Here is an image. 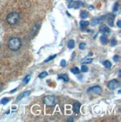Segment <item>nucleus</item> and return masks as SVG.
Instances as JSON below:
<instances>
[{
    "label": "nucleus",
    "instance_id": "7c9ffc66",
    "mask_svg": "<svg viewBox=\"0 0 121 122\" xmlns=\"http://www.w3.org/2000/svg\"><path fill=\"white\" fill-rule=\"evenodd\" d=\"M67 121H73V118H68L67 120Z\"/></svg>",
    "mask_w": 121,
    "mask_h": 122
},
{
    "label": "nucleus",
    "instance_id": "6e6552de",
    "mask_svg": "<svg viewBox=\"0 0 121 122\" xmlns=\"http://www.w3.org/2000/svg\"><path fill=\"white\" fill-rule=\"evenodd\" d=\"M80 107H81V103L79 102H76L74 103V105H73V112L76 114H78L80 112Z\"/></svg>",
    "mask_w": 121,
    "mask_h": 122
},
{
    "label": "nucleus",
    "instance_id": "a211bd4d",
    "mask_svg": "<svg viewBox=\"0 0 121 122\" xmlns=\"http://www.w3.org/2000/svg\"><path fill=\"white\" fill-rule=\"evenodd\" d=\"M70 71L73 73V74H78L80 73V71H79V69H78V67H73V68H71V70H70Z\"/></svg>",
    "mask_w": 121,
    "mask_h": 122
},
{
    "label": "nucleus",
    "instance_id": "2f4dec72",
    "mask_svg": "<svg viewBox=\"0 0 121 122\" xmlns=\"http://www.w3.org/2000/svg\"><path fill=\"white\" fill-rule=\"evenodd\" d=\"M2 85L1 82H0V92L2 91Z\"/></svg>",
    "mask_w": 121,
    "mask_h": 122
},
{
    "label": "nucleus",
    "instance_id": "5701e85b",
    "mask_svg": "<svg viewBox=\"0 0 121 122\" xmlns=\"http://www.w3.org/2000/svg\"><path fill=\"white\" fill-rule=\"evenodd\" d=\"M9 101V98H7V97H5V98H3L2 100H1V104H3V105H5L6 103H8Z\"/></svg>",
    "mask_w": 121,
    "mask_h": 122
},
{
    "label": "nucleus",
    "instance_id": "1a4fd4ad",
    "mask_svg": "<svg viewBox=\"0 0 121 122\" xmlns=\"http://www.w3.org/2000/svg\"><path fill=\"white\" fill-rule=\"evenodd\" d=\"M114 15L113 14H108L107 17V22L110 26H113L114 25Z\"/></svg>",
    "mask_w": 121,
    "mask_h": 122
},
{
    "label": "nucleus",
    "instance_id": "b1692460",
    "mask_svg": "<svg viewBox=\"0 0 121 122\" xmlns=\"http://www.w3.org/2000/svg\"><path fill=\"white\" fill-rule=\"evenodd\" d=\"M81 71H82V72H84V73L87 72V71H88V67H87V66H86V65H82V67H81Z\"/></svg>",
    "mask_w": 121,
    "mask_h": 122
},
{
    "label": "nucleus",
    "instance_id": "4468645a",
    "mask_svg": "<svg viewBox=\"0 0 121 122\" xmlns=\"http://www.w3.org/2000/svg\"><path fill=\"white\" fill-rule=\"evenodd\" d=\"M89 22H87V21H85V20H82L81 22H80V26H81V28L82 29H85V27H87V25H89Z\"/></svg>",
    "mask_w": 121,
    "mask_h": 122
},
{
    "label": "nucleus",
    "instance_id": "c85d7f7f",
    "mask_svg": "<svg viewBox=\"0 0 121 122\" xmlns=\"http://www.w3.org/2000/svg\"><path fill=\"white\" fill-rule=\"evenodd\" d=\"M119 59H120V57H119L118 56H114V58H113V59H114V61L115 62L118 61H119Z\"/></svg>",
    "mask_w": 121,
    "mask_h": 122
},
{
    "label": "nucleus",
    "instance_id": "ddd939ff",
    "mask_svg": "<svg viewBox=\"0 0 121 122\" xmlns=\"http://www.w3.org/2000/svg\"><path fill=\"white\" fill-rule=\"evenodd\" d=\"M89 16V14L87 11H86V10H82L81 13H80V17L82 19H85V18H87Z\"/></svg>",
    "mask_w": 121,
    "mask_h": 122
},
{
    "label": "nucleus",
    "instance_id": "f3484780",
    "mask_svg": "<svg viewBox=\"0 0 121 122\" xmlns=\"http://www.w3.org/2000/svg\"><path fill=\"white\" fill-rule=\"evenodd\" d=\"M92 61H93V59L91 58H85V59H84L82 61V64H89V63H91Z\"/></svg>",
    "mask_w": 121,
    "mask_h": 122
},
{
    "label": "nucleus",
    "instance_id": "72a5a7b5",
    "mask_svg": "<svg viewBox=\"0 0 121 122\" xmlns=\"http://www.w3.org/2000/svg\"><path fill=\"white\" fill-rule=\"evenodd\" d=\"M119 78H120V71H119V75H118Z\"/></svg>",
    "mask_w": 121,
    "mask_h": 122
},
{
    "label": "nucleus",
    "instance_id": "4be33fe9",
    "mask_svg": "<svg viewBox=\"0 0 121 122\" xmlns=\"http://www.w3.org/2000/svg\"><path fill=\"white\" fill-rule=\"evenodd\" d=\"M118 8H119V3L116 2L114 5V8H113V11L114 12H117L118 10Z\"/></svg>",
    "mask_w": 121,
    "mask_h": 122
},
{
    "label": "nucleus",
    "instance_id": "cd10ccee",
    "mask_svg": "<svg viewBox=\"0 0 121 122\" xmlns=\"http://www.w3.org/2000/svg\"><path fill=\"white\" fill-rule=\"evenodd\" d=\"M61 66H62V67H65L66 66V61L64 59L61 60Z\"/></svg>",
    "mask_w": 121,
    "mask_h": 122
},
{
    "label": "nucleus",
    "instance_id": "a878e982",
    "mask_svg": "<svg viewBox=\"0 0 121 122\" xmlns=\"http://www.w3.org/2000/svg\"><path fill=\"white\" fill-rule=\"evenodd\" d=\"M78 47H79V49L80 50H85V47H86V44L85 43H81L79 44V46H78Z\"/></svg>",
    "mask_w": 121,
    "mask_h": 122
},
{
    "label": "nucleus",
    "instance_id": "6ab92c4d",
    "mask_svg": "<svg viewBox=\"0 0 121 122\" xmlns=\"http://www.w3.org/2000/svg\"><path fill=\"white\" fill-rule=\"evenodd\" d=\"M103 65H104V66H105V67H106V68L109 69V68H111V63L109 61H104V62H103Z\"/></svg>",
    "mask_w": 121,
    "mask_h": 122
},
{
    "label": "nucleus",
    "instance_id": "f03ea898",
    "mask_svg": "<svg viewBox=\"0 0 121 122\" xmlns=\"http://www.w3.org/2000/svg\"><path fill=\"white\" fill-rule=\"evenodd\" d=\"M19 19H20V16L19 13L16 11L10 12V14H8L6 17L7 23L10 25H15L16 23H17Z\"/></svg>",
    "mask_w": 121,
    "mask_h": 122
},
{
    "label": "nucleus",
    "instance_id": "bb28decb",
    "mask_svg": "<svg viewBox=\"0 0 121 122\" xmlns=\"http://www.w3.org/2000/svg\"><path fill=\"white\" fill-rule=\"evenodd\" d=\"M117 42L116 40H115V39H112L111 41V46H115V45L117 44Z\"/></svg>",
    "mask_w": 121,
    "mask_h": 122
},
{
    "label": "nucleus",
    "instance_id": "c756f323",
    "mask_svg": "<svg viewBox=\"0 0 121 122\" xmlns=\"http://www.w3.org/2000/svg\"><path fill=\"white\" fill-rule=\"evenodd\" d=\"M120 23H121V21L120 20H118V22L117 23V26H118V28H121V25H120Z\"/></svg>",
    "mask_w": 121,
    "mask_h": 122
},
{
    "label": "nucleus",
    "instance_id": "f8f14e48",
    "mask_svg": "<svg viewBox=\"0 0 121 122\" xmlns=\"http://www.w3.org/2000/svg\"><path fill=\"white\" fill-rule=\"evenodd\" d=\"M58 79H63L64 82H68L69 81V77H68V75L67 73L64 74H62V75H60L58 77Z\"/></svg>",
    "mask_w": 121,
    "mask_h": 122
},
{
    "label": "nucleus",
    "instance_id": "aec40b11",
    "mask_svg": "<svg viewBox=\"0 0 121 122\" xmlns=\"http://www.w3.org/2000/svg\"><path fill=\"white\" fill-rule=\"evenodd\" d=\"M47 75H48V73H47L46 71H44V72H42L39 74V77L40 79H44L46 76H47Z\"/></svg>",
    "mask_w": 121,
    "mask_h": 122
},
{
    "label": "nucleus",
    "instance_id": "412c9836",
    "mask_svg": "<svg viewBox=\"0 0 121 122\" xmlns=\"http://www.w3.org/2000/svg\"><path fill=\"white\" fill-rule=\"evenodd\" d=\"M30 79H31V75H28V76H26L24 79H23V84H27L29 81H30Z\"/></svg>",
    "mask_w": 121,
    "mask_h": 122
},
{
    "label": "nucleus",
    "instance_id": "2eb2a0df",
    "mask_svg": "<svg viewBox=\"0 0 121 122\" xmlns=\"http://www.w3.org/2000/svg\"><path fill=\"white\" fill-rule=\"evenodd\" d=\"M67 46H68V48L69 49H73V47L75 46V41L73 40H70L67 44Z\"/></svg>",
    "mask_w": 121,
    "mask_h": 122
},
{
    "label": "nucleus",
    "instance_id": "20e7f679",
    "mask_svg": "<svg viewBox=\"0 0 121 122\" xmlns=\"http://www.w3.org/2000/svg\"><path fill=\"white\" fill-rule=\"evenodd\" d=\"M120 86V82L117 79H112L108 83V88L111 90H114Z\"/></svg>",
    "mask_w": 121,
    "mask_h": 122
},
{
    "label": "nucleus",
    "instance_id": "39448f33",
    "mask_svg": "<svg viewBox=\"0 0 121 122\" xmlns=\"http://www.w3.org/2000/svg\"><path fill=\"white\" fill-rule=\"evenodd\" d=\"M102 88L99 86H93V87H91L87 89V92L89 93H92V94H99L102 92Z\"/></svg>",
    "mask_w": 121,
    "mask_h": 122
},
{
    "label": "nucleus",
    "instance_id": "473e14b6",
    "mask_svg": "<svg viewBox=\"0 0 121 122\" xmlns=\"http://www.w3.org/2000/svg\"><path fill=\"white\" fill-rule=\"evenodd\" d=\"M16 91H17V88H15L14 90H13V91H11V92H10V93H13V92H16Z\"/></svg>",
    "mask_w": 121,
    "mask_h": 122
},
{
    "label": "nucleus",
    "instance_id": "dca6fc26",
    "mask_svg": "<svg viewBox=\"0 0 121 122\" xmlns=\"http://www.w3.org/2000/svg\"><path fill=\"white\" fill-rule=\"evenodd\" d=\"M100 41L102 44H108V38L106 36H101L100 37Z\"/></svg>",
    "mask_w": 121,
    "mask_h": 122
},
{
    "label": "nucleus",
    "instance_id": "f257e3e1",
    "mask_svg": "<svg viewBox=\"0 0 121 122\" xmlns=\"http://www.w3.org/2000/svg\"><path fill=\"white\" fill-rule=\"evenodd\" d=\"M21 45H22V42L19 38H10L8 42V48L12 51H17L20 49Z\"/></svg>",
    "mask_w": 121,
    "mask_h": 122
},
{
    "label": "nucleus",
    "instance_id": "423d86ee",
    "mask_svg": "<svg viewBox=\"0 0 121 122\" xmlns=\"http://www.w3.org/2000/svg\"><path fill=\"white\" fill-rule=\"evenodd\" d=\"M99 31H100V33H102L104 35H108L111 33V29H110L107 25H102L100 27H99Z\"/></svg>",
    "mask_w": 121,
    "mask_h": 122
},
{
    "label": "nucleus",
    "instance_id": "9b49d317",
    "mask_svg": "<svg viewBox=\"0 0 121 122\" xmlns=\"http://www.w3.org/2000/svg\"><path fill=\"white\" fill-rule=\"evenodd\" d=\"M102 20V17H97L94 18L91 20V25H97L98 23H99Z\"/></svg>",
    "mask_w": 121,
    "mask_h": 122
},
{
    "label": "nucleus",
    "instance_id": "7ed1b4c3",
    "mask_svg": "<svg viewBox=\"0 0 121 122\" xmlns=\"http://www.w3.org/2000/svg\"><path fill=\"white\" fill-rule=\"evenodd\" d=\"M44 103L47 107H53L56 104V98L53 95H49L46 96L44 98Z\"/></svg>",
    "mask_w": 121,
    "mask_h": 122
},
{
    "label": "nucleus",
    "instance_id": "393cba45",
    "mask_svg": "<svg viewBox=\"0 0 121 122\" xmlns=\"http://www.w3.org/2000/svg\"><path fill=\"white\" fill-rule=\"evenodd\" d=\"M56 56H57V55H53V56H52L49 57L47 59H46L44 61H45V62H48V61H51V60H52L53 59H55V58Z\"/></svg>",
    "mask_w": 121,
    "mask_h": 122
},
{
    "label": "nucleus",
    "instance_id": "0eeeda50",
    "mask_svg": "<svg viewBox=\"0 0 121 122\" xmlns=\"http://www.w3.org/2000/svg\"><path fill=\"white\" fill-rule=\"evenodd\" d=\"M83 5V3L80 1H76V2H74V1H70V4H69V6L68 8H74L76 9H78L82 5Z\"/></svg>",
    "mask_w": 121,
    "mask_h": 122
},
{
    "label": "nucleus",
    "instance_id": "9d476101",
    "mask_svg": "<svg viewBox=\"0 0 121 122\" xmlns=\"http://www.w3.org/2000/svg\"><path fill=\"white\" fill-rule=\"evenodd\" d=\"M30 94H31V92H29V91L25 92H23V94H21L19 95V96L17 97V102L19 101L20 100H22L23 98H24V97H28Z\"/></svg>",
    "mask_w": 121,
    "mask_h": 122
}]
</instances>
